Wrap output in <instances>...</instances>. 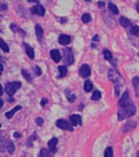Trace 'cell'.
Masks as SVG:
<instances>
[{
  "mask_svg": "<svg viewBox=\"0 0 139 157\" xmlns=\"http://www.w3.org/2000/svg\"><path fill=\"white\" fill-rule=\"evenodd\" d=\"M136 113V106L133 105V103L131 104H127L123 108H119V111H118V119L119 121H123L125 118L130 117L132 115Z\"/></svg>",
  "mask_w": 139,
  "mask_h": 157,
  "instance_id": "1",
  "label": "cell"
},
{
  "mask_svg": "<svg viewBox=\"0 0 139 157\" xmlns=\"http://www.w3.org/2000/svg\"><path fill=\"white\" fill-rule=\"evenodd\" d=\"M107 75H108V78H110V80L111 82H113L115 83V86H122L124 83H125V80H124L123 78V76L118 72V71L116 70V69H110L107 72Z\"/></svg>",
  "mask_w": 139,
  "mask_h": 157,
  "instance_id": "2",
  "label": "cell"
},
{
  "mask_svg": "<svg viewBox=\"0 0 139 157\" xmlns=\"http://www.w3.org/2000/svg\"><path fill=\"white\" fill-rule=\"evenodd\" d=\"M21 87V83L20 82H9L5 85V92L8 96H13L17 91Z\"/></svg>",
  "mask_w": 139,
  "mask_h": 157,
  "instance_id": "3",
  "label": "cell"
},
{
  "mask_svg": "<svg viewBox=\"0 0 139 157\" xmlns=\"http://www.w3.org/2000/svg\"><path fill=\"white\" fill-rule=\"evenodd\" d=\"M101 16H103V18H104V20H105V23H106L107 26L113 27V26L116 25V20H115V18L112 17V14H110L108 12L103 11V12H101Z\"/></svg>",
  "mask_w": 139,
  "mask_h": 157,
  "instance_id": "4",
  "label": "cell"
},
{
  "mask_svg": "<svg viewBox=\"0 0 139 157\" xmlns=\"http://www.w3.org/2000/svg\"><path fill=\"white\" fill-rule=\"evenodd\" d=\"M79 75L84 78H87L90 75H91V67L87 65V64H83L79 69Z\"/></svg>",
  "mask_w": 139,
  "mask_h": 157,
  "instance_id": "5",
  "label": "cell"
},
{
  "mask_svg": "<svg viewBox=\"0 0 139 157\" xmlns=\"http://www.w3.org/2000/svg\"><path fill=\"white\" fill-rule=\"evenodd\" d=\"M62 53H64V58H65V62L66 64H73V53H72V51L69 50V48H64V51H62Z\"/></svg>",
  "mask_w": 139,
  "mask_h": 157,
  "instance_id": "6",
  "label": "cell"
},
{
  "mask_svg": "<svg viewBox=\"0 0 139 157\" xmlns=\"http://www.w3.org/2000/svg\"><path fill=\"white\" fill-rule=\"evenodd\" d=\"M131 99H130V96H129V92L127 91H125L123 94V97L119 99V102H118V104H119V106L120 108H123V106H125V105H127V104H131Z\"/></svg>",
  "mask_w": 139,
  "mask_h": 157,
  "instance_id": "7",
  "label": "cell"
},
{
  "mask_svg": "<svg viewBox=\"0 0 139 157\" xmlns=\"http://www.w3.org/2000/svg\"><path fill=\"white\" fill-rule=\"evenodd\" d=\"M31 12L33 14H37V16H40V17L45 16V8L43 7L41 5H39V4L31 8Z\"/></svg>",
  "mask_w": 139,
  "mask_h": 157,
  "instance_id": "8",
  "label": "cell"
},
{
  "mask_svg": "<svg viewBox=\"0 0 139 157\" xmlns=\"http://www.w3.org/2000/svg\"><path fill=\"white\" fill-rule=\"evenodd\" d=\"M57 126L62 129V130H70V131L72 130V128L70 126V124L65 119H58V121H57Z\"/></svg>",
  "mask_w": 139,
  "mask_h": 157,
  "instance_id": "9",
  "label": "cell"
},
{
  "mask_svg": "<svg viewBox=\"0 0 139 157\" xmlns=\"http://www.w3.org/2000/svg\"><path fill=\"white\" fill-rule=\"evenodd\" d=\"M51 58L53 59V62L58 63V62L62 59V56H60V52H59V50H57V48H53V50H51Z\"/></svg>",
  "mask_w": 139,
  "mask_h": 157,
  "instance_id": "10",
  "label": "cell"
},
{
  "mask_svg": "<svg viewBox=\"0 0 139 157\" xmlns=\"http://www.w3.org/2000/svg\"><path fill=\"white\" fill-rule=\"evenodd\" d=\"M137 126V122L136 121H129L127 123H126V125L123 128V131L124 132H127V131H130L132 129H134Z\"/></svg>",
  "mask_w": 139,
  "mask_h": 157,
  "instance_id": "11",
  "label": "cell"
},
{
  "mask_svg": "<svg viewBox=\"0 0 139 157\" xmlns=\"http://www.w3.org/2000/svg\"><path fill=\"white\" fill-rule=\"evenodd\" d=\"M70 121H71L72 125H80L81 124V117L79 115H72L70 117Z\"/></svg>",
  "mask_w": 139,
  "mask_h": 157,
  "instance_id": "12",
  "label": "cell"
},
{
  "mask_svg": "<svg viewBox=\"0 0 139 157\" xmlns=\"http://www.w3.org/2000/svg\"><path fill=\"white\" fill-rule=\"evenodd\" d=\"M58 41H59L60 44H62V45H67V44L71 43V37L67 36V34H62V36L59 37Z\"/></svg>",
  "mask_w": 139,
  "mask_h": 157,
  "instance_id": "13",
  "label": "cell"
},
{
  "mask_svg": "<svg viewBox=\"0 0 139 157\" xmlns=\"http://www.w3.org/2000/svg\"><path fill=\"white\" fill-rule=\"evenodd\" d=\"M57 143H58V140L55 137L51 138V141L48 142V149H50L51 152H54L57 150Z\"/></svg>",
  "mask_w": 139,
  "mask_h": 157,
  "instance_id": "14",
  "label": "cell"
},
{
  "mask_svg": "<svg viewBox=\"0 0 139 157\" xmlns=\"http://www.w3.org/2000/svg\"><path fill=\"white\" fill-rule=\"evenodd\" d=\"M20 109H21V106H20V105H17L16 108H13L12 110L7 111V112L5 113V116H6V117H7V118H12V117H13V115L16 113L17 111H19V110H20Z\"/></svg>",
  "mask_w": 139,
  "mask_h": 157,
  "instance_id": "15",
  "label": "cell"
},
{
  "mask_svg": "<svg viewBox=\"0 0 139 157\" xmlns=\"http://www.w3.org/2000/svg\"><path fill=\"white\" fill-rule=\"evenodd\" d=\"M24 46H25V48H26V53H27V56L31 58V59H33L34 58V51H33V48H32L28 44H24Z\"/></svg>",
  "mask_w": 139,
  "mask_h": 157,
  "instance_id": "16",
  "label": "cell"
},
{
  "mask_svg": "<svg viewBox=\"0 0 139 157\" xmlns=\"http://www.w3.org/2000/svg\"><path fill=\"white\" fill-rule=\"evenodd\" d=\"M132 83H133V86H134L136 94L139 97V77H133L132 78Z\"/></svg>",
  "mask_w": 139,
  "mask_h": 157,
  "instance_id": "17",
  "label": "cell"
},
{
  "mask_svg": "<svg viewBox=\"0 0 139 157\" xmlns=\"http://www.w3.org/2000/svg\"><path fill=\"white\" fill-rule=\"evenodd\" d=\"M119 23H120V25H122L123 27H130V26H131L130 20H129L127 18H125V17H122V18L119 19Z\"/></svg>",
  "mask_w": 139,
  "mask_h": 157,
  "instance_id": "18",
  "label": "cell"
},
{
  "mask_svg": "<svg viewBox=\"0 0 139 157\" xmlns=\"http://www.w3.org/2000/svg\"><path fill=\"white\" fill-rule=\"evenodd\" d=\"M84 90H85V92H90V91H92L93 90L92 82H90V80H85V83H84Z\"/></svg>",
  "mask_w": 139,
  "mask_h": 157,
  "instance_id": "19",
  "label": "cell"
},
{
  "mask_svg": "<svg viewBox=\"0 0 139 157\" xmlns=\"http://www.w3.org/2000/svg\"><path fill=\"white\" fill-rule=\"evenodd\" d=\"M108 10H110V12L113 13V14H118V13H119V10H118V7H117L113 2H108Z\"/></svg>",
  "mask_w": 139,
  "mask_h": 157,
  "instance_id": "20",
  "label": "cell"
},
{
  "mask_svg": "<svg viewBox=\"0 0 139 157\" xmlns=\"http://www.w3.org/2000/svg\"><path fill=\"white\" fill-rule=\"evenodd\" d=\"M36 33H37L38 39L41 41V39H43V27L40 25H36Z\"/></svg>",
  "mask_w": 139,
  "mask_h": 157,
  "instance_id": "21",
  "label": "cell"
},
{
  "mask_svg": "<svg viewBox=\"0 0 139 157\" xmlns=\"http://www.w3.org/2000/svg\"><path fill=\"white\" fill-rule=\"evenodd\" d=\"M39 157H52V154L51 151L47 149H41L40 152H39Z\"/></svg>",
  "mask_w": 139,
  "mask_h": 157,
  "instance_id": "22",
  "label": "cell"
},
{
  "mask_svg": "<svg viewBox=\"0 0 139 157\" xmlns=\"http://www.w3.org/2000/svg\"><path fill=\"white\" fill-rule=\"evenodd\" d=\"M103 53H104V57H105V59H106V60H108V62H112V60H113L112 53L108 51L107 48H105V50L103 51Z\"/></svg>",
  "mask_w": 139,
  "mask_h": 157,
  "instance_id": "23",
  "label": "cell"
},
{
  "mask_svg": "<svg viewBox=\"0 0 139 157\" xmlns=\"http://www.w3.org/2000/svg\"><path fill=\"white\" fill-rule=\"evenodd\" d=\"M58 70H59V76H60V78L65 77V76L67 75V69H66V66H64V65L59 66Z\"/></svg>",
  "mask_w": 139,
  "mask_h": 157,
  "instance_id": "24",
  "label": "cell"
},
{
  "mask_svg": "<svg viewBox=\"0 0 139 157\" xmlns=\"http://www.w3.org/2000/svg\"><path fill=\"white\" fill-rule=\"evenodd\" d=\"M0 46H1V50H2L4 52H8V51H9L7 44H6V43H5L2 39H0Z\"/></svg>",
  "mask_w": 139,
  "mask_h": 157,
  "instance_id": "25",
  "label": "cell"
},
{
  "mask_svg": "<svg viewBox=\"0 0 139 157\" xmlns=\"http://www.w3.org/2000/svg\"><path fill=\"white\" fill-rule=\"evenodd\" d=\"M81 20H83V23H90L91 21V16L88 14V13H85V14H83V17H81Z\"/></svg>",
  "mask_w": 139,
  "mask_h": 157,
  "instance_id": "26",
  "label": "cell"
},
{
  "mask_svg": "<svg viewBox=\"0 0 139 157\" xmlns=\"http://www.w3.org/2000/svg\"><path fill=\"white\" fill-rule=\"evenodd\" d=\"M21 73H23V76L26 78V80H27V82H32L31 75L28 73V71H27V70H21Z\"/></svg>",
  "mask_w": 139,
  "mask_h": 157,
  "instance_id": "27",
  "label": "cell"
},
{
  "mask_svg": "<svg viewBox=\"0 0 139 157\" xmlns=\"http://www.w3.org/2000/svg\"><path fill=\"white\" fill-rule=\"evenodd\" d=\"M104 157H113V149L111 147H108L107 149L105 150V155Z\"/></svg>",
  "mask_w": 139,
  "mask_h": 157,
  "instance_id": "28",
  "label": "cell"
},
{
  "mask_svg": "<svg viewBox=\"0 0 139 157\" xmlns=\"http://www.w3.org/2000/svg\"><path fill=\"white\" fill-rule=\"evenodd\" d=\"M100 97H101V94L99 91H93L92 101H98V99H100Z\"/></svg>",
  "mask_w": 139,
  "mask_h": 157,
  "instance_id": "29",
  "label": "cell"
},
{
  "mask_svg": "<svg viewBox=\"0 0 139 157\" xmlns=\"http://www.w3.org/2000/svg\"><path fill=\"white\" fill-rule=\"evenodd\" d=\"M131 33L139 37V26H132L131 27Z\"/></svg>",
  "mask_w": 139,
  "mask_h": 157,
  "instance_id": "30",
  "label": "cell"
},
{
  "mask_svg": "<svg viewBox=\"0 0 139 157\" xmlns=\"http://www.w3.org/2000/svg\"><path fill=\"white\" fill-rule=\"evenodd\" d=\"M7 150H8V152H9V154H13V152H14V150H16V148H14L13 143H8Z\"/></svg>",
  "mask_w": 139,
  "mask_h": 157,
  "instance_id": "31",
  "label": "cell"
},
{
  "mask_svg": "<svg viewBox=\"0 0 139 157\" xmlns=\"http://www.w3.org/2000/svg\"><path fill=\"white\" fill-rule=\"evenodd\" d=\"M34 73H36V76H40L41 75V70H40L39 66H34Z\"/></svg>",
  "mask_w": 139,
  "mask_h": 157,
  "instance_id": "32",
  "label": "cell"
},
{
  "mask_svg": "<svg viewBox=\"0 0 139 157\" xmlns=\"http://www.w3.org/2000/svg\"><path fill=\"white\" fill-rule=\"evenodd\" d=\"M66 94H67V92H66ZM67 99H69L70 102H74V101H76V94H69V96H67Z\"/></svg>",
  "mask_w": 139,
  "mask_h": 157,
  "instance_id": "33",
  "label": "cell"
},
{
  "mask_svg": "<svg viewBox=\"0 0 139 157\" xmlns=\"http://www.w3.org/2000/svg\"><path fill=\"white\" fill-rule=\"evenodd\" d=\"M36 123H37V125L41 126L43 123H44V121H43V118H37V119H36Z\"/></svg>",
  "mask_w": 139,
  "mask_h": 157,
  "instance_id": "34",
  "label": "cell"
},
{
  "mask_svg": "<svg viewBox=\"0 0 139 157\" xmlns=\"http://www.w3.org/2000/svg\"><path fill=\"white\" fill-rule=\"evenodd\" d=\"M40 104H41V106H44V105H46V104H47V99H46V98H44V99L41 101V103H40Z\"/></svg>",
  "mask_w": 139,
  "mask_h": 157,
  "instance_id": "35",
  "label": "cell"
},
{
  "mask_svg": "<svg viewBox=\"0 0 139 157\" xmlns=\"http://www.w3.org/2000/svg\"><path fill=\"white\" fill-rule=\"evenodd\" d=\"M93 41H99V37L98 36H94L93 37Z\"/></svg>",
  "mask_w": 139,
  "mask_h": 157,
  "instance_id": "36",
  "label": "cell"
},
{
  "mask_svg": "<svg viewBox=\"0 0 139 157\" xmlns=\"http://www.w3.org/2000/svg\"><path fill=\"white\" fill-rule=\"evenodd\" d=\"M60 23H66V18H59Z\"/></svg>",
  "mask_w": 139,
  "mask_h": 157,
  "instance_id": "37",
  "label": "cell"
},
{
  "mask_svg": "<svg viewBox=\"0 0 139 157\" xmlns=\"http://www.w3.org/2000/svg\"><path fill=\"white\" fill-rule=\"evenodd\" d=\"M99 6H100V7H104V6H105V2H104V1H99Z\"/></svg>",
  "mask_w": 139,
  "mask_h": 157,
  "instance_id": "38",
  "label": "cell"
},
{
  "mask_svg": "<svg viewBox=\"0 0 139 157\" xmlns=\"http://www.w3.org/2000/svg\"><path fill=\"white\" fill-rule=\"evenodd\" d=\"M14 137H16V138H19V137H20V134H19V132H16V134H14Z\"/></svg>",
  "mask_w": 139,
  "mask_h": 157,
  "instance_id": "39",
  "label": "cell"
},
{
  "mask_svg": "<svg viewBox=\"0 0 139 157\" xmlns=\"http://www.w3.org/2000/svg\"><path fill=\"white\" fill-rule=\"evenodd\" d=\"M136 10L138 11V13H139V2H137V4H136Z\"/></svg>",
  "mask_w": 139,
  "mask_h": 157,
  "instance_id": "40",
  "label": "cell"
},
{
  "mask_svg": "<svg viewBox=\"0 0 139 157\" xmlns=\"http://www.w3.org/2000/svg\"><path fill=\"white\" fill-rule=\"evenodd\" d=\"M137 157H139V151L137 152Z\"/></svg>",
  "mask_w": 139,
  "mask_h": 157,
  "instance_id": "41",
  "label": "cell"
}]
</instances>
